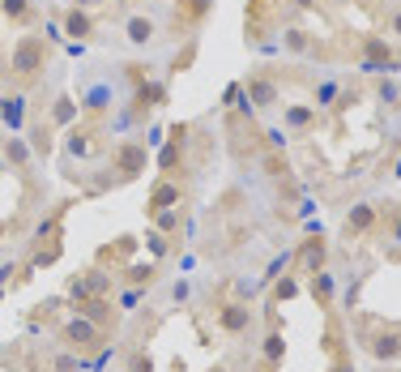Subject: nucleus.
Segmentation results:
<instances>
[{"instance_id": "9b49d317", "label": "nucleus", "mask_w": 401, "mask_h": 372, "mask_svg": "<svg viewBox=\"0 0 401 372\" xmlns=\"http://www.w3.org/2000/svg\"><path fill=\"white\" fill-rule=\"evenodd\" d=\"M64 35H73V39H90V35H94V21H90L86 13L73 9V13H64Z\"/></svg>"}, {"instance_id": "7c9ffc66", "label": "nucleus", "mask_w": 401, "mask_h": 372, "mask_svg": "<svg viewBox=\"0 0 401 372\" xmlns=\"http://www.w3.org/2000/svg\"><path fill=\"white\" fill-rule=\"evenodd\" d=\"M209 372H231V368H209Z\"/></svg>"}, {"instance_id": "bb28decb", "label": "nucleus", "mask_w": 401, "mask_h": 372, "mask_svg": "<svg viewBox=\"0 0 401 372\" xmlns=\"http://www.w3.org/2000/svg\"><path fill=\"white\" fill-rule=\"evenodd\" d=\"M145 244H149V248H154V253H158V257L167 253V236H162V231H149V236H145Z\"/></svg>"}, {"instance_id": "423d86ee", "label": "nucleus", "mask_w": 401, "mask_h": 372, "mask_svg": "<svg viewBox=\"0 0 401 372\" xmlns=\"http://www.w3.org/2000/svg\"><path fill=\"white\" fill-rule=\"evenodd\" d=\"M214 321H218L222 334H248V330H252V308H248V304H222L214 312Z\"/></svg>"}, {"instance_id": "393cba45", "label": "nucleus", "mask_w": 401, "mask_h": 372, "mask_svg": "<svg viewBox=\"0 0 401 372\" xmlns=\"http://www.w3.org/2000/svg\"><path fill=\"white\" fill-rule=\"evenodd\" d=\"M0 116H5L9 124H17V120H21V98H9V103L0 107Z\"/></svg>"}, {"instance_id": "f3484780", "label": "nucleus", "mask_w": 401, "mask_h": 372, "mask_svg": "<svg viewBox=\"0 0 401 372\" xmlns=\"http://www.w3.org/2000/svg\"><path fill=\"white\" fill-rule=\"evenodd\" d=\"M0 9H5L9 21H30L35 9H30V0H0Z\"/></svg>"}, {"instance_id": "20e7f679", "label": "nucleus", "mask_w": 401, "mask_h": 372, "mask_svg": "<svg viewBox=\"0 0 401 372\" xmlns=\"http://www.w3.org/2000/svg\"><path fill=\"white\" fill-rule=\"evenodd\" d=\"M73 312L86 317V321H94L98 330H115L120 326V312L111 308V295H90V300H77V304H73Z\"/></svg>"}, {"instance_id": "4468645a", "label": "nucleus", "mask_w": 401, "mask_h": 372, "mask_svg": "<svg viewBox=\"0 0 401 372\" xmlns=\"http://www.w3.org/2000/svg\"><path fill=\"white\" fill-rule=\"evenodd\" d=\"M154 278H158V269H154V265H124V283H133L137 291L149 287Z\"/></svg>"}, {"instance_id": "72a5a7b5", "label": "nucleus", "mask_w": 401, "mask_h": 372, "mask_svg": "<svg viewBox=\"0 0 401 372\" xmlns=\"http://www.w3.org/2000/svg\"><path fill=\"white\" fill-rule=\"evenodd\" d=\"M0 171H5V167H0Z\"/></svg>"}, {"instance_id": "f03ea898", "label": "nucleus", "mask_w": 401, "mask_h": 372, "mask_svg": "<svg viewBox=\"0 0 401 372\" xmlns=\"http://www.w3.org/2000/svg\"><path fill=\"white\" fill-rule=\"evenodd\" d=\"M56 338L68 346L73 355H98V351H103V342H107V330H98L94 321H86V317L73 312L64 326L56 330Z\"/></svg>"}, {"instance_id": "6e6552de", "label": "nucleus", "mask_w": 401, "mask_h": 372, "mask_svg": "<svg viewBox=\"0 0 401 372\" xmlns=\"http://www.w3.org/2000/svg\"><path fill=\"white\" fill-rule=\"evenodd\" d=\"M320 265H324V240L312 236V240H304V248H299V269H304V274H320Z\"/></svg>"}, {"instance_id": "0eeeda50", "label": "nucleus", "mask_w": 401, "mask_h": 372, "mask_svg": "<svg viewBox=\"0 0 401 372\" xmlns=\"http://www.w3.org/2000/svg\"><path fill=\"white\" fill-rule=\"evenodd\" d=\"M175 206H180V184L158 180L154 193H149V214H162V210H175Z\"/></svg>"}, {"instance_id": "1a4fd4ad", "label": "nucleus", "mask_w": 401, "mask_h": 372, "mask_svg": "<svg viewBox=\"0 0 401 372\" xmlns=\"http://www.w3.org/2000/svg\"><path fill=\"white\" fill-rule=\"evenodd\" d=\"M248 98H252L257 107H273V103H278V86L265 82V78H252V82H248Z\"/></svg>"}, {"instance_id": "ddd939ff", "label": "nucleus", "mask_w": 401, "mask_h": 372, "mask_svg": "<svg viewBox=\"0 0 401 372\" xmlns=\"http://www.w3.org/2000/svg\"><path fill=\"white\" fill-rule=\"evenodd\" d=\"M282 355H286V342H282V330L273 326V330L265 334V346H261V360H273V364H282Z\"/></svg>"}, {"instance_id": "f257e3e1", "label": "nucleus", "mask_w": 401, "mask_h": 372, "mask_svg": "<svg viewBox=\"0 0 401 372\" xmlns=\"http://www.w3.org/2000/svg\"><path fill=\"white\" fill-rule=\"evenodd\" d=\"M47 43L39 39V35H26V39H17V47H13V60H9V69H13V82L17 86H35L39 78H43V69H47Z\"/></svg>"}, {"instance_id": "a878e982", "label": "nucleus", "mask_w": 401, "mask_h": 372, "mask_svg": "<svg viewBox=\"0 0 401 372\" xmlns=\"http://www.w3.org/2000/svg\"><path fill=\"white\" fill-rule=\"evenodd\" d=\"M192 60H196V43H188V47H184V56H175V73H180V69H188Z\"/></svg>"}, {"instance_id": "9d476101", "label": "nucleus", "mask_w": 401, "mask_h": 372, "mask_svg": "<svg viewBox=\"0 0 401 372\" xmlns=\"http://www.w3.org/2000/svg\"><path fill=\"white\" fill-rule=\"evenodd\" d=\"M380 360H401V334H375V342H367Z\"/></svg>"}, {"instance_id": "6ab92c4d", "label": "nucleus", "mask_w": 401, "mask_h": 372, "mask_svg": "<svg viewBox=\"0 0 401 372\" xmlns=\"http://www.w3.org/2000/svg\"><path fill=\"white\" fill-rule=\"evenodd\" d=\"M214 9V0H180V13H184V21H200Z\"/></svg>"}, {"instance_id": "aec40b11", "label": "nucleus", "mask_w": 401, "mask_h": 372, "mask_svg": "<svg viewBox=\"0 0 401 372\" xmlns=\"http://www.w3.org/2000/svg\"><path fill=\"white\" fill-rule=\"evenodd\" d=\"M129 39L133 43H149V39H154V21H149V17H133L129 21Z\"/></svg>"}, {"instance_id": "f8f14e48", "label": "nucleus", "mask_w": 401, "mask_h": 372, "mask_svg": "<svg viewBox=\"0 0 401 372\" xmlns=\"http://www.w3.org/2000/svg\"><path fill=\"white\" fill-rule=\"evenodd\" d=\"M371 222H375V210H371V206H355V210H350V218H346V236L367 231Z\"/></svg>"}, {"instance_id": "b1692460", "label": "nucleus", "mask_w": 401, "mask_h": 372, "mask_svg": "<svg viewBox=\"0 0 401 372\" xmlns=\"http://www.w3.org/2000/svg\"><path fill=\"white\" fill-rule=\"evenodd\" d=\"M149 368H154V364H149L145 351H133V355H129V372H149Z\"/></svg>"}, {"instance_id": "a211bd4d", "label": "nucleus", "mask_w": 401, "mask_h": 372, "mask_svg": "<svg viewBox=\"0 0 401 372\" xmlns=\"http://www.w3.org/2000/svg\"><path fill=\"white\" fill-rule=\"evenodd\" d=\"M133 248H137V240H133V236H124V240H120L115 248H103V253H98V261H115V265H120L124 257L133 253Z\"/></svg>"}, {"instance_id": "c756f323", "label": "nucleus", "mask_w": 401, "mask_h": 372, "mask_svg": "<svg viewBox=\"0 0 401 372\" xmlns=\"http://www.w3.org/2000/svg\"><path fill=\"white\" fill-rule=\"evenodd\" d=\"M252 372H278V364H273V360H261V364H257Z\"/></svg>"}, {"instance_id": "4be33fe9", "label": "nucleus", "mask_w": 401, "mask_h": 372, "mask_svg": "<svg viewBox=\"0 0 401 372\" xmlns=\"http://www.w3.org/2000/svg\"><path fill=\"white\" fill-rule=\"evenodd\" d=\"M295 291H299V283H295L290 274H282V278H278V287H273V295H278V300H290Z\"/></svg>"}, {"instance_id": "5701e85b", "label": "nucleus", "mask_w": 401, "mask_h": 372, "mask_svg": "<svg viewBox=\"0 0 401 372\" xmlns=\"http://www.w3.org/2000/svg\"><path fill=\"white\" fill-rule=\"evenodd\" d=\"M5 159H13L17 167H26V145H21V141H13V137H9V145H5Z\"/></svg>"}, {"instance_id": "dca6fc26", "label": "nucleus", "mask_w": 401, "mask_h": 372, "mask_svg": "<svg viewBox=\"0 0 401 372\" xmlns=\"http://www.w3.org/2000/svg\"><path fill=\"white\" fill-rule=\"evenodd\" d=\"M324 351H329L333 360L346 355V338H342V326H337V321H329V330H324Z\"/></svg>"}, {"instance_id": "7ed1b4c3", "label": "nucleus", "mask_w": 401, "mask_h": 372, "mask_svg": "<svg viewBox=\"0 0 401 372\" xmlns=\"http://www.w3.org/2000/svg\"><path fill=\"white\" fill-rule=\"evenodd\" d=\"M111 283H115V274H107V269H82L68 283V300L77 304V300H90V295H111Z\"/></svg>"}, {"instance_id": "cd10ccee", "label": "nucleus", "mask_w": 401, "mask_h": 372, "mask_svg": "<svg viewBox=\"0 0 401 372\" xmlns=\"http://www.w3.org/2000/svg\"><path fill=\"white\" fill-rule=\"evenodd\" d=\"M56 372H77V355H60L56 360Z\"/></svg>"}, {"instance_id": "412c9836", "label": "nucleus", "mask_w": 401, "mask_h": 372, "mask_svg": "<svg viewBox=\"0 0 401 372\" xmlns=\"http://www.w3.org/2000/svg\"><path fill=\"white\" fill-rule=\"evenodd\" d=\"M73 116H77V103H73V98H56V107H52V120H56V124H68Z\"/></svg>"}, {"instance_id": "39448f33", "label": "nucleus", "mask_w": 401, "mask_h": 372, "mask_svg": "<svg viewBox=\"0 0 401 372\" xmlns=\"http://www.w3.org/2000/svg\"><path fill=\"white\" fill-rule=\"evenodd\" d=\"M111 159H115V171H120V180H133V176H141L145 171V145H137V141H124V145H115L111 150Z\"/></svg>"}, {"instance_id": "2eb2a0df", "label": "nucleus", "mask_w": 401, "mask_h": 372, "mask_svg": "<svg viewBox=\"0 0 401 372\" xmlns=\"http://www.w3.org/2000/svg\"><path fill=\"white\" fill-rule=\"evenodd\" d=\"M312 295H316L320 308H329V300H333V278L324 274V269H320V274H312Z\"/></svg>"}, {"instance_id": "2f4dec72", "label": "nucleus", "mask_w": 401, "mask_h": 372, "mask_svg": "<svg viewBox=\"0 0 401 372\" xmlns=\"http://www.w3.org/2000/svg\"><path fill=\"white\" fill-rule=\"evenodd\" d=\"M299 5H312V0H299Z\"/></svg>"}, {"instance_id": "473e14b6", "label": "nucleus", "mask_w": 401, "mask_h": 372, "mask_svg": "<svg viewBox=\"0 0 401 372\" xmlns=\"http://www.w3.org/2000/svg\"><path fill=\"white\" fill-rule=\"evenodd\" d=\"M0 236H5V227H0Z\"/></svg>"}, {"instance_id": "c85d7f7f", "label": "nucleus", "mask_w": 401, "mask_h": 372, "mask_svg": "<svg viewBox=\"0 0 401 372\" xmlns=\"http://www.w3.org/2000/svg\"><path fill=\"white\" fill-rule=\"evenodd\" d=\"M329 372H355V364H350V355H342V360H333Z\"/></svg>"}]
</instances>
